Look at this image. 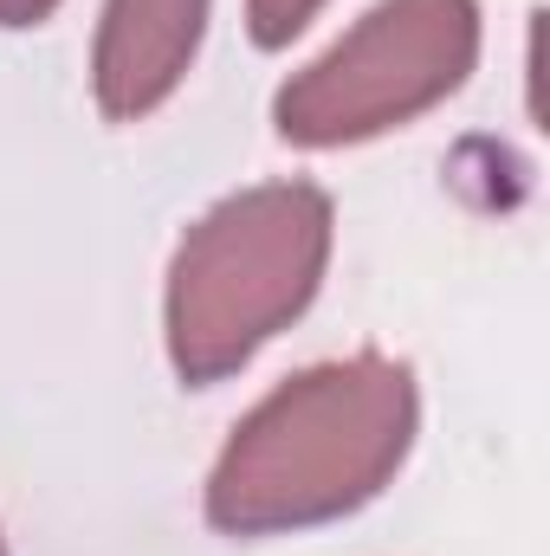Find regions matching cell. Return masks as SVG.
I'll list each match as a JSON object with an SVG mask.
<instances>
[{
    "label": "cell",
    "mask_w": 550,
    "mask_h": 556,
    "mask_svg": "<svg viewBox=\"0 0 550 556\" xmlns=\"http://www.w3.org/2000/svg\"><path fill=\"white\" fill-rule=\"evenodd\" d=\"M414 420L409 363L383 350L298 369L221 446L208 525L221 538H291L363 511L402 472Z\"/></svg>",
    "instance_id": "6da1fadb"
},
{
    "label": "cell",
    "mask_w": 550,
    "mask_h": 556,
    "mask_svg": "<svg viewBox=\"0 0 550 556\" xmlns=\"http://www.w3.org/2000/svg\"><path fill=\"white\" fill-rule=\"evenodd\" d=\"M330 194L311 181L240 188L208 207L168 260V363L188 389L240 376L317 298L330 266Z\"/></svg>",
    "instance_id": "7a4b0ae2"
},
{
    "label": "cell",
    "mask_w": 550,
    "mask_h": 556,
    "mask_svg": "<svg viewBox=\"0 0 550 556\" xmlns=\"http://www.w3.org/2000/svg\"><path fill=\"white\" fill-rule=\"evenodd\" d=\"M479 65V0H383L273 98L298 149L389 137L447 104Z\"/></svg>",
    "instance_id": "3957f363"
},
{
    "label": "cell",
    "mask_w": 550,
    "mask_h": 556,
    "mask_svg": "<svg viewBox=\"0 0 550 556\" xmlns=\"http://www.w3.org/2000/svg\"><path fill=\"white\" fill-rule=\"evenodd\" d=\"M208 0H104L91 46V91L111 124H142L195 72Z\"/></svg>",
    "instance_id": "277c9868"
},
{
    "label": "cell",
    "mask_w": 550,
    "mask_h": 556,
    "mask_svg": "<svg viewBox=\"0 0 550 556\" xmlns=\"http://www.w3.org/2000/svg\"><path fill=\"white\" fill-rule=\"evenodd\" d=\"M317 7L324 0H247V33H253V46L278 52V46H291L317 20Z\"/></svg>",
    "instance_id": "5b68a950"
},
{
    "label": "cell",
    "mask_w": 550,
    "mask_h": 556,
    "mask_svg": "<svg viewBox=\"0 0 550 556\" xmlns=\"http://www.w3.org/2000/svg\"><path fill=\"white\" fill-rule=\"evenodd\" d=\"M52 13H59V0H0V26H39Z\"/></svg>",
    "instance_id": "8992f818"
},
{
    "label": "cell",
    "mask_w": 550,
    "mask_h": 556,
    "mask_svg": "<svg viewBox=\"0 0 550 556\" xmlns=\"http://www.w3.org/2000/svg\"><path fill=\"white\" fill-rule=\"evenodd\" d=\"M0 556H7V544H0Z\"/></svg>",
    "instance_id": "52a82bcc"
}]
</instances>
